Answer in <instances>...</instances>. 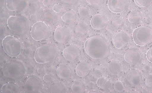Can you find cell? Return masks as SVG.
<instances>
[{
	"label": "cell",
	"instance_id": "cell-25",
	"mask_svg": "<svg viewBox=\"0 0 152 93\" xmlns=\"http://www.w3.org/2000/svg\"><path fill=\"white\" fill-rule=\"evenodd\" d=\"M71 88L74 92L81 93L84 92L85 86L82 81L79 80H75L72 84Z\"/></svg>",
	"mask_w": 152,
	"mask_h": 93
},
{
	"label": "cell",
	"instance_id": "cell-23",
	"mask_svg": "<svg viewBox=\"0 0 152 93\" xmlns=\"http://www.w3.org/2000/svg\"><path fill=\"white\" fill-rule=\"evenodd\" d=\"M19 86L13 83H8L4 84L1 88L3 93H17L19 92Z\"/></svg>",
	"mask_w": 152,
	"mask_h": 93
},
{
	"label": "cell",
	"instance_id": "cell-31",
	"mask_svg": "<svg viewBox=\"0 0 152 93\" xmlns=\"http://www.w3.org/2000/svg\"><path fill=\"white\" fill-rule=\"evenodd\" d=\"M145 84L147 87L152 88V74L147 76L145 80Z\"/></svg>",
	"mask_w": 152,
	"mask_h": 93
},
{
	"label": "cell",
	"instance_id": "cell-37",
	"mask_svg": "<svg viewBox=\"0 0 152 93\" xmlns=\"http://www.w3.org/2000/svg\"><path fill=\"white\" fill-rule=\"evenodd\" d=\"M43 4L45 6H47L49 4V2L48 0H44L43 1Z\"/></svg>",
	"mask_w": 152,
	"mask_h": 93
},
{
	"label": "cell",
	"instance_id": "cell-29",
	"mask_svg": "<svg viewBox=\"0 0 152 93\" xmlns=\"http://www.w3.org/2000/svg\"><path fill=\"white\" fill-rule=\"evenodd\" d=\"M78 12L80 16L83 18L88 17L90 14L89 10L87 8L83 6H81L79 8Z\"/></svg>",
	"mask_w": 152,
	"mask_h": 93
},
{
	"label": "cell",
	"instance_id": "cell-22",
	"mask_svg": "<svg viewBox=\"0 0 152 93\" xmlns=\"http://www.w3.org/2000/svg\"><path fill=\"white\" fill-rule=\"evenodd\" d=\"M77 17L76 13L74 11L69 10L64 14L61 17V19L65 23L70 24L75 22Z\"/></svg>",
	"mask_w": 152,
	"mask_h": 93
},
{
	"label": "cell",
	"instance_id": "cell-15",
	"mask_svg": "<svg viewBox=\"0 0 152 93\" xmlns=\"http://www.w3.org/2000/svg\"><path fill=\"white\" fill-rule=\"evenodd\" d=\"M27 4V0H6L7 7L12 11H22L25 9Z\"/></svg>",
	"mask_w": 152,
	"mask_h": 93
},
{
	"label": "cell",
	"instance_id": "cell-1",
	"mask_svg": "<svg viewBox=\"0 0 152 93\" xmlns=\"http://www.w3.org/2000/svg\"><path fill=\"white\" fill-rule=\"evenodd\" d=\"M87 55L95 60H102L109 54L110 46L107 40L103 36L96 35L88 38L84 44Z\"/></svg>",
	"mask_w": 152,
	"mask_h": 93
},
{
	"label": "cell",
	"instance_id": "cell-11",
	"mask_svg": "<svg viewBox=\"0 0 152 93\" xmlns=\"http://www.w3.org/2000/svg\"><path fill=\"white\" fill-rule=\"evenodd\" d=\"M129 0H108L107 6L112 12L119 13H122L129 7Z\"/></svg>",
	"mask_w": 152,
	"mask_h": 93
},
{
	"label": "cell",
	"instance_id": "cell-33",
	"mask_svg": "<svg viewBox=\"0 0 152 93\" xmlns=\"http://www.w3.org/2000/svg\"><path fill=\"white\" fill-rule=\"evenodd\" d=\"M63 7L59 4H56L53 6V10L56 13H59L61 12L63 10Z\"/></svg>",
	"mask_w": 152,
	"mask_h": 93
},
{
	"label": "cell",
	"instance_id": "cell-35",
	"mask_svg": "<svg viewBox=\"0 0 152 93\" xmlns=\"http://www.w3.org/2000/svg\"><path fill=\"white\" fill-rule=\"evenodd\" d=\"M52 77L48 74H46L43 77L44 81L46 83H50L52 81Z\"/></svg>",
	"mask_w": 152,
	"mask_h": 93
},
{
	"label": "cell",
	"instance_id": "cell-9",
	"mask_svg": "<svg viewBox=\"0 0 152 93\" xmlns=\"http://www.w3.org/2000/svg\"><path fill=\"white\" fill-rule=\"evenodd\" d=\"M142 58V54L141 51L135 47H131L127 49L124 55L125 61L131 66H135L139 64Z\"/></svg>",
	"mask_w": 152,
	"mask_h": 93
},
{
	"label": "cell",
	"instance_id": "cell-32",
	"mask_svg": "<svg viewBox=\"0 0 152 93\" xmlns=\"http://www.w3.org/2000/svg\"><path fill=\"white\" fill-rule=\"evenodd\" d=\"M146 56L147 60L152 63V45L149 47L147 51Z\"/></svg>",
	"mask_w": 152,
	"mask_h": 93
},
{
	"label": "cell",
	"instance_id": "cell-4",
	"mask_svg": "<svg viewBox=\"0 0 152 93\" xmlns=\"http://www.w3.org/2000/svg\"><path fill=\"white\" fill-rule=\"evenodd\" d=\"M9 29L15 33L21 35L25 33L28 27V21L25 17L21 15H12L7 21Z\"/></svg>",
	"mask_w": 152,
	"mask_h": 93
},
{
	"label": "cell",
	"instance_id": "cell-36",
	"mask_svg": "<svg viewBox=\"0 0 152 93\" xmlns=\"http://www.w3.org/2000/svg\"><path fill=\"white\" fill-rule=\"evenodd\" d=\"M148 65H145V66H144L143 68L144 70L145 71H150L151 68Z\"/></svg>",
	"mask_w": 152,
	"mask_h": 93
},
{
	"label": "cell",
	"instance_id": "cell-13",
	"mask_svg": "<svg viewBox=\"0 0 152 93\" xmlns=\"http://www.w3.org/2000/svg\"><path fill=\"white\" fill-rule=\"evenodd\" d=\"M63 54L64 57L67 61L70 62H74L80 57L81 51L77 46L70 45L64 49Z\"/></svg>",
	"mask_w": 152,
	"mask_h": 93
},
{
	"label": "cell",
	"instance_id": "cell-26",
	"mask_svg": "<svg viewBox=\"0 0 152 93\" xmlns=\"http://www.w3.org/2000/svg\"><path fill=\"white\" fill-rule=\"evenodd\" d=\"M88 4L92 7L96 9L102 8L104 4V0H86Z\"/></svg>",
	"mask_w": 152,
	"mask_h": 93
},
{
	"label": "cell",
	"instance_id": "cell-27",
	"mask_svg": "<svg viewBox=\"0 0 152 93\" xmlns=\"http://www.w3.org/2000/svg\"><path fill=\"white\" fill-rule=\"evenodd\" d=\"M112 24L117 28L122 27L124 25V20L123 18L119 16L115 17L112 20Z\"/></svg>",
	"mask_w": 152,
	"mask_h": 93
},
{
	"label": "cell",
	"instance_id": "cell-28",
	"mask_svg": "<svg viewBox=\"0 0 152 93\" xmlns=\"http://www.w3.org/2000/svg\"><path fill=\"white\" fill-rule=\"evenodd\" d=\"M136 4L140 7L146 8L150 6L152 0H134Z\"/></svg>",
	"mask_w": 152,
	"mask_h": 93
},
{
	"label": "cell",
	"instance_id": "cell-21",
	"mask_svg": "<svg viewBox=\"0 0 152 93\" xmlns=\"http://www.w3.org/2000/svg\"><path fill=\"white\" fill-rule=\"evenodd\" d=\"M57 73L58 76L63 79H67L71 76V71L70 68L66 64H63L57 69Z\"/></svg>",
	"mask_w": 152,
	"mask_h": 93
},
{
	"label": "cell",
	"instance_id": "cell-20",
	"mask_svg": "<svg viewBox=\"0 0 152 93\" xmlns=\"http://www.w3.org/2000/svg\"><path fill=\"white\" fill-rule=\"evenodd\" d=\"M89 29L87 25L83 22H79L75 26L74 31L78 36L82 37L86 35L88 32Z\"/></svg>",
	"mask_w": 152,
	"mask_h": 93
},
{
	"label": "cell",
	"instance_id": "cell-18",
	"mask_svg": "<svg viewBox=\"0 0 152 93\" xmlns=\"http://www.w3.org/2000/svg\"><path fill=\"white\" fill-rule=\"evenodd\" d=\"M143 18L142 13L137 10H133L129 13L128 19L129 21L133 24H137L141 22Z\"/></svg>",
	"mask_w": 152,
	"mask_h": 93
},
{
	"label": "cell",
	"instance_id": "cell-14",
	"mask_svg": "<svg viewBox=\"0 0 152 93\" xmlns=\"http://www.w3.org/2000/svg\"><path fill=\"white\" fill-rule=\"evenodd\" d=\"M109 22L108 17L102 14H97L94 15L90 21L92 27L94 29L100 30L104 28Z\"/></svg>",
	"mask_w": 152,
	"mask_h": 93
},
{
	"label": "cell",
	"instance_id": "cell-5",
	"mask_svg": "<svg viewBox=\"0 0 152 93\" xmlns=\"http://www.w3.org/2000/svg\"><path fill=\"white\" fill-rule=\"evenodd\" d=\"M55 48L50 45H46L38 48L34 54V59L39 63H44L54 60L56 55Z\"/></svg>",
	"mask_w": 152,
	"mask_h": 93
},
{
	"label": "cell",
	"instance_id": "cell-8",
	"mask_svg": "<svg viewBox=\"0 0 152 93\" xmlns=\"http://www.w3.org/2000/svg\"><path fill=\"white\" fill-rule=\"evenodd\" d=\"M49 30L47 24L41 21L37 22L32 26L30 33L32 38L35 40L40 41L46 38Z\"/></svg>",
	"mask_w": 152,
	"mask_h": 93
},
{
	"label": "cell",
	"instance_id": "cell-17",
	"mask_svg": "<svg viewBox=\"0 0 152 93\" xmlns=\"http://www.w3.org/2000/svg\"><path fill=\"white\" fill-rule=\"evenodd\" d=\"M91 69V65L88 62L82 61L76 66L75 71L78 76L81 77H84L89 74Z\"/></svg>",
	"mask_w": 152,
	"mask_h": 93
},
{
	"label": "cell",
	"instance_id": "cell-2",
	"mask_svg": "<svg viewBox=\"0 0 152 93\" xmlns=\"http://www.w3.org/2000/svg\"><path fill=\"white\" fill-rule=\"evenodd\" d=\"M2 72L6 78L14 80L22 78L26 73V69L21 61L15 60L9 61L2 67Z\"/></svg>",
	"mask_w": 152,
	"mask_h": 93
},
{
	"label": "cell",
	"instance_id": "cell-7",
	"mask_svg": "<svg viewBox=\"0 0 152 93\" xmlns=\"http://www.w3.org/2000/svg\"><path fill=\"white\" fill-rule=\"evenodd\" d=\"M124 79L128 85L132 88H136L142 84L143 76L142 72L137 68H131L126 72Z\"/></svg>",
	"mask_w": 152,
	"mask_h": 93
},
{
	"label": "cell",
	"instance_id": "cell-19",
	"mask_svg": "<svg viewBox=\"0 0 152 93\" xmlns=\"http://www.w3.org/2000/svg\"><path fill=\"white\" fill-rule=\"evenodd\" d=\"M108 70L112 75L118 76L121 73L122 71L121 64L117 61H112L108 64Z\"/></svg>",
	"mask_w": 152,
	"mask_h": 93
},
{
	"label": "cell",
	"instance_id": "cell-34",
	"mask_svg": "<svg viewBox=\"0 0 152 93\" xmlns=\"http://www.w3.org/2000/svg\"><path fill=\"white\" fill-rule=\"evenodd\" d=\"M70 5H75L77 4L80 0H60Z\"/></svg>",
	"mask_w": 152,
	"mask_h": 93
},
{
	"label": "cell",
	"instance_id": "cell-3",
	"mask_svg": "<svg viewBox=\"0 0 152 93\" xmlns=\"http://www.w3.org/2000/svg\"><path fill=\"white\" fill-rule=\"evenodd\" d=\"M132 40L137 45L144 46L152 41V27L141 26L135 28L132 33Z\"/></svg>",
	"mask_w": 152,
	"mask_h": 93
},
{
	"label": "cell",
	"instance_id": "cell-16",
	"mask_svg": "<svg viewBox=\"0 0 152 93\" xmlns=\"http://www.w3.org/2000/svg\"><path fill=\"white\" fill-rule=\"evenodd\" d=\"M25 85L29 92H34L40 90L42 84L39 79L35 76H32L27 80Z\"/></svg>",
	"mask_w": 152,
	"mask_h": 93
},
{
	"label": "cell",
	"instance_id": "cell-12",
	"mask_svg": "<svg viewBox=\"0 0 152 93\" xmlns=\"http://www.w3.org/2000/svg\"><path fill=\"white\" fill-rule=\"evenodd\" d=\"M112 41L114 46L118 49L126 47L130 42L129 35L126 32L121 31L116 32L113 35Z\"/></svg>",
	"mask_w": 152,
	"mask_h": 93
},
{
	"label": "cell",
	"instance_id": "cell-10",
	"mask_svg": "<svg viewBox=\"0 0 152 93\" xmlns=\"http://www.w3.org/2000/svg\"><path fill=\"white\" fill-rule=\"evenodd\" d=\"M72 35L70 29L65 26H59L55 30L54 37L58 43L64 44L68 43L71 39Z\"/></svg>",
	"mask_w": 152,
	"mask_h": 93
},
{
	"label": "cell",
	"instance_id": "cell-24",
	"mask_svg": "<svg viewBox=\"0 0 152 93\" xmlns=\"http://www.w3.org/2000/svg\"><path fill=\"white\" fill-rule=\"evenodd\" d=\"M96 84L99 88L106 90L109 88L111 84V82L108 78L105 76H102L97 79Z\"/></svg>",
	"mask_w": 152,
	"mask_h": 93
},
{
	"label": "cell",
	"instance_id": "cell-6",
	"mask_svg": "<svg viewBox=\"0 0 152 93\" xmlns=\"http://www.w3.org/2000/svg\"><path fill=\"white\" fill-rule=\"evenodd\" d=\"M2 45L4 51L9 56L14 58L20 55L21 44L16 37L11 35L6 36L2 40Z\"/></svg>",
	"mask_w": 152,
	"mask_h": 93
},
{
	"label": "cell",
	"instance_id": "cell-30",
	"mask_svg": "<svg viewBox=\"0 0 152 93\" xmlns=\"http://www.w3.org/2000/svg\"><path fill=\"white\" fill-rule=\"evenodd\" d=\"M114 89L118 92H123L124 90V86L123 83L120 80L116 81L114 84Z\"/></svg>",
	"mask_w": 152,
	"mask_h": 93
}]
</instances>
